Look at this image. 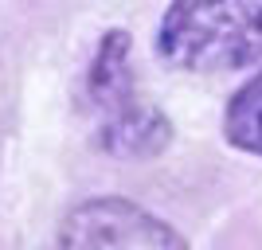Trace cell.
Wrapping results in <instances>:
<instances>
[{"instance_id":"6da1fadb","label":"cell","mask_w":262,"mask_h":250,"mask_svg":"<svg viewBox=\"0 0 262 250\" xmlns=\"http://www.w3.org/2000/svg\"><path fill=\"white\" fill-rule=\"evenodd\" d=\"M157 47L180 71H235L262 59V0H172Z\"/></svg>"},{"instance_id":"7a4b0ae2","label":"cell","mask_w":262,"mask_h":250,"mask_svg":"<svg viewBox=\"0 0 262 250\" xmlns=\"http://www.w3.org/2000/svg\"><path fill=\"white\" fill-rule=\"evenodd\" d=\"M86 106L94 118L98 145L114 156H153L168 149L172 125L141 94L129 63V35L114 28L102 35L86 75Z\"/></svg>"},{"instance_id":"3957f363","label":"cell","mask_w":262,"mask_h":250,"mask_svg":"<svg viewBox=\"0 0 262 250\" xmlns=\"http://www.w3.org/2000/svg\"><path fill=\"white\" fill-rule=\"evenodd\" d=\"M63 246H184L164 219L129 199H86L63 219Z\"/></svg>"},{"instance_id":"277c9868","label":"cell","mask_w":262,"mask_h":250,"mask_svg":"<svg viewBox=\"0 0 262 250\" xmlns=\"http://www.w3.org/2000/svg\"><path fill=\"white\" fill-rule=\"evenodd\" d=\"M223 133H227V141L235 145V149L262 156V71L247 86H239V94L227 102Z\"/></svg>"}]
</instances>
